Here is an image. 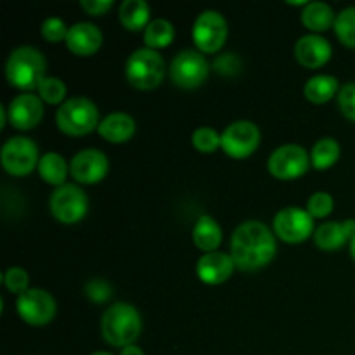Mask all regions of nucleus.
Masks as SVG:
<instances>
[{
    "instance_id": "19",
    "label": "nucleus",
    "mask_w": 355,
    "mask_h": 355,
    "mask_svg": "<svg viewBox=\"0 0 355 355\" xmlns=\"http://www.w3.org/2000/svg\"><path fill=\"white\" fill-rule=\"evenodd\" d=\"M66 47L76 55H92L103 45V33L99 28L92 23H76L69 26L68 37H66Z\"/></svg>"
},
{
    "instance_id": "32",
    "label": "nucleus",
    "mask_w": 355,
    "mask_h": 355,
    "mask_svg": "<svg viewBox=\"0 0 355 355\" xmlns=\"http://www.w3.org/2000/svg\"><path fill=\"white\" fill-rule=\"evenodd\" d=\"M68 30L69 28L66 26L64 21L59 19V17H47L40 26L42 37L47 42H51V44H58V42L66 40Z\"/></svg>"
},
{
    "instance_id": "38",
    "label": "nucleus",
    "mask_w": 355,
    "mask_h": 355,
    "mask_svg": "<svg viewBox=\"0 0 355 355\" xmlns=\"http://www.w3.org/2000/svg\"><path fill=\"white\" fill-rule=\"evenodd\" d=\"M120 355H144V352H142V349H139L137 345H128L125 347V349H121Z\"/></svg>"
},
{
    "instance_id": "12",
    "label": "nucleus",
    "mask_w": 355,
    "mask_h": 355,
    "mask_svg": "<svg viewBox=\"0 0 355 355\" xmlns=\"http://www.w3.org/2000/svg\"><path fill=\"white\" fill-rule=\"evenodd\" d=\"M16 309L19 318L31 326H45L55 318L58 304L49 291L31 288L17 297Z\"/></svg>"
},
{
    "instance_id": "7",
    "label": "nucleus",
    "mask_w": 355,
    "mask_h": 355,
    "mask_svg": "<svg viewBox=\"0 0 355 355\" xmlns=\"http://www.w3.org/2000/svg\"><path fill=\"white\" fill-rule=\"evenodd\" d=\"M227 21L218 10H203L193 26V40L205 54H215L227 40Z\"/></svg>"
},
{
    "instance_id": "41",
    "label": "nucleus",
    "mask_w": 355,
    "mask_h": 355,
    "mask_svg": "<svg viewBox=\"0 0 355 355\" xmlns=\"http://www.w3.org/2000/svg\"><path fill=\"white\" fill-rule=\"evenodd\" d=\"M92 355H113V354H110V352H96V354H92Z\"/></svg>"
},
{
    "instance_id": "10",
    "label": "nucleus",
    "mask_w": 355,
    "mask_h": 355,
    "mask_svg": "<svg viewBox=\"0 0 355 355\" xmlns=\"http://www.w3.org/2000/svg\"><path fill=\"white\" fill-rule=\"evenodd\" d=\"M2 166L7 173L16 177L28 175L38 168V149L31 139L28 137H12L3 144L2 148Z\"/></svg>"
},
{
    "instance_id": "21",
    "label": "nucleus",
    "mask_w": 355,
    "mask_h": 355,
    "mask_svg": "<svg viewBox=\"0 0 355 355\" xmlns=\"http://www.w3.org/2000/svg\"><path fill=\"white\" fill-rule=\"evenodd\" d=\"M193 241L201 252H215L222 243V227L214 217L203 215V217L198 218L196 225L193 229Z\"/></svg>"
},
{
    "instance_id": "17",
    "label": "nucleus",
    "mask_w": 355,
    "mask_h": 355,
    "mask_svg": "<svg viewBox=\"0 0 355 355\" xmlns=\"http://www.w3.org/2000/svg\"><path fill=\"white\" fill-rule=\"evenodd\" d=\"M331 44L324 37L315 33L304 35L302 38H298L297 45H295V55H297L298 62L311 69L324 66L331 59Z\"/></svg>"
},
{
    "instance_id": "6",
    "label": "nucleus",
    "mask_w": 355,
    "mask_h": 355,
    "mask_svg": "<svg viewBox=\"0 0 355 355\" xmlns=\"http://www.w3.org/2000/svg\"><path fill=\"white\" fill-rule=\"evenodd\" d=\"M49 208H51L52 217L61 224H76L87 215L89 200L78 186L64 184L61 187H55L49 201Z\"/></svg>"
},
{
    "instance_id": "4",
    "label": "nucleus",
    "mask_w": 355,
    "mask_h": 355,
    "mask_svg": "<svg viewBox=\"0 0 355 355\" xmlns=\"http://www.w3.org/2000/svg\"><path fill=\"white\" fill-rule=\"evenodd\" d=\"M55 123L66 135L80 137L99 127V110L87 97H71L64 101L55 113Z\"/></svg>"
},
{
    "instance_id": "14",
    "label": "nucleus",
    "mask_w": 355,
    "mask_h": 355,
    "mask_svg": "<svg viewBox=\"0 0 355 355\" xmlns=\"http://www.w3.org/2000/svg\"><path fill=\"white\" fill-rule=\"evenodd\" d=\"M110 162L99 149H83L73 156L69 173L80 184H97L107 175Z\"/></svg>"
},
{
    "instance_id": "18",
    "label": "nucleus",
    "mask_w": 355,
    "mask_h": 355,
    "mask_svg": "<svg viewBox=\"0 0 355 355\" xmlns=\"http://www.w3.org/2000/svg\"><path fill=\"white\" fill-rule=\"evenodd\" d=\"M355 236V218L343 222H326L319 225L314 232V241L319 250L336 252L350 243Z\"/></svg>"
},
{
    "instance_id": "23",
    "label": "nucleus",
    "mask_w": 355,
    "mask_h": 355,
    "mask_svg": "<svg viewBox=\"0 0 355 355\" xmlns=\"http://www.w3.org/2000/svg\"><path fill=\"white\" fill-rule=\"evenodd\" d=\"M340 92L338 80L331 75H315L305 83L304 94L311 103L324 104Z\"/></svg>"
},
{
    "instance_id": "9",
    "label": "nucleus",
    "mask_w": 355,
    "mask_h": 355,
    "mask_svg": "<svg viewBox=\"0 0 355 355\" xmlns=\"http://www.w3.org/2000/svg\"><path fill=\"white\" fill-rule=\"evenodd\" d=\"M274 234L284 243L298 245L314 234V218L307 210L298 207H286L279 210L272 222Z\"/></svg>"
},
{
    "instance_id": "39",
    "label": "nucleus",
    "mask_w": 355,
    "mask_h": 355,
    "mask_svg": "<svg viewBox=\"0 0 355 355\" xmlns=\"http://www.w3.org/2000/svg\"><path fill=\"white\" fill-rule=\"evenodd\" d=\"M7 120H9V116H7V110L3 106H0V128L6 127Z\"/></svg>"
},
{
    "instance_id": "24",
    "label": "nucleus",
    "mask_w": 355,
    "mask_h": 355,
    "mask_svg": "<svg viewBox=\"0 0 355 355\" xmlns=\"http://www.w3.org/2000/svg\"><path fill=\"white\" fill-rule=\"evenodd\" d=\"M149 14V6L144 0H123L120 6V23L130 31L146 30L151 23Z\"/></svg>"
},
{
    "instance_id": "1",
    "label": "nucleus",
    "mask_w": 355,
    "mask_h": 355,
    "mask_svg": "<svg viewBox=\"0 0 355 355\" xmlns=\"http://www.w3.org/2000/svg\"><path fill=\"white\" fill-rule=\"evenodd\" d=\"M277 252L276 236L259 220H246L231 238V257L241 270H259L269 266Z\"/></svg>"
},
{
    "instance_id": "25",
    "label": "nucleus",
    "mask_w": 355,
    "mask_h": 355,
    "mask_svg": "<svg viewBox=\"0 0 355 355\" xmlns=\"http://www.w3.org/2000/svg\"><path fill=\"white\" fill-rule=\"evenodd\" d=\"M68 163L58 153H45L38 163V173L42 179L47 184L55 187H61L66 184V177H68Z\"/></svg>"
},
{
    "instance_id": "26",
    "label": "nucleus",
    "mask_w": 355,
    "mask_h": 355,
    "mask_svg": "<svg viewBox=\"0 0 355 355\" xmlns=\"http://www.w3.org/2000/svg\"><path fill=\"white\" fill-rule=\"evenodd\" d=\"M173 38H175V28H173V24L170 21L163 19V17L153 19L144 30L146 47L153 49V51L168 47L173 42Z\"/></svg>"
},
{
    "instance_id": "22",
    "label": "nucleus",
    "mask_w": 355,
    "mask_h": 355,
    "mask_svg": "<svg viewBox=\"0 0 355 355\" xmlns=\"http://www.w3.org/2000/svg\"><path fill=\"white\" fill-rule=\"evenodd\" d=\"M302 23L311 31H326L331 26H335L336 16L333 12L331 6L324 2H311L307 7H304V12L300 16Z\"/></svg>"
},
{
    "instance_id": "2",
    "label": "nucleus",
    "mask_w": 355,
    "mask_h": 355,
    "mask_svg": "<svg viewBox=\"0 0 355 355\" xmlns=\"http://www.w3.org/2000/svg\"><path fill=\"white\" fill-rule=\"evenodd\" d=\"M47 61L38 49L23 45L10 52L6 62L7 82L19 90L38 89L42 80L45 78Z\"/></svg>"
},
{
    "instance_id": "13",
    "label": "nucleus",
    "mask_w": 355,
    "mask_h": 355,
    "mask_svg": "<svg viewBox=\"0 0 355 355\" xmlns=\"http://www.w3.org/2000/svg\"><path fill=\"white\" fill-rule=\"evenodd\" d=\"M260 144V130L253 121L239 120L229 125L222 134L220 148L234 159H245L257 151Z\"/></svg>"
},
{
    "instance_id": "20",
    "label": "nucleus",
    "mask_w": 355,
    "mask_h": 355,
    "mask_svg": "<svg viewBox=\"0 0 355 355\" xmlns=\"http://www.w3.org/2000/svg\"><path fill=\"white\" fill-rule=\"evenodd\" d=\"M97 132L104 141L121 144L134 137L135 120L127 113H111L104 120H101Z\"/></svg>"
},
{
    "instance_id": "37",
    "label": "nucleus",
    "mask_w": 355,
    "mask_h": 355,
    "mask_svg": "<svg viewBox=\"0 0 355 355\" xmlns=\"http://www.w3.org/2000/svg\"><path fill=\"white\" fill-rule=\"evenodd\" d=\"M80 7L90 16H103L113 7V0H82Z\"/></svg>"
},
{
    "instance_id": "28",
    "label": "nucleus",
    "mask_w": 355,
    "mask_h": 355,
    "mask_svg": "<svg viewBox=\"0 0 355 355\" xmlns=\"http://www.w3.org/2000/svg\"><path fill=\"white\" fill-rule=\"evenodd\" d=\"M335 33L347 47L355 49V7H347L336 16Z\"/></svg>"
},
{
    "instance_id": "3",
    "label": "nucleus",
    "mask_w": 355,
    "mask_h": 355,
    "mask_svg": "<svg viewBox=\"0 0 355 355\" xmlns=\"http://www.w3.org/2000/svg\"><path fill=\"white\" fill-rule=\"evenodd\" d=\"M101 331L110 345L121 347V349L134 345L142 331L141 314L130 304L111 305L103 315Z\"/></svg>"
},
{
    "instance_id": "33",
    "label": "nucleus",
    "mask_w": 355,
    "mask_h": 355,
    "mask_svg": "<svg viewBox=\"0 0 355 355\" xmlns=\"http://www.w3.org/2000/svg\"><path fill=\"white\" fill-rule=\"evenodd\" d=\"M3 284H6V288L9 291H12V293H24V291H28L30 288H28V284H30V276H28V272L24 269H21V267H10V269H7V272L3 274Z\"/></svg>"
},
{
    "instance_id": "16",
    "label": "nucleus",
    "mask_w": 355,
    "mask_h": 355,
    "mask_svg": "<svg viewBox=\"0 0 355 355\" xmlns=\"http://www.w3.org/2000/svg\"><path fill=\"white\" fill-rule=\"evenodd\" d=\"M234 260L231 253L224 252H211L205 253L196 263V274L205 284L217 286V284L225 283L234 272Z\"/></svg>"
},
{
    "instance_id": "30",
    "label": "nucleus",
    "mask_w": 355,
    "mask_h": 355,
    "mask_svg": "<svg viewBox=\"0 0 355 355\" xmlns=\"http://www.w3.org/2000/svg\"><path fill=\"white\" fill-rule=\"evenodd\" d=\"M220 142L222 135H218L210 127H201L198 130H194L193 134V146L200 153H205V155H210V153L217 151L220 148Z\"/></svg>"
},
{
    "instance_id": "35",
    "label": "nucleus",
    "mask_w": 355,
    "mask_h": 355,
    "mask_svg": "<svg viewBox=\"0 0 355 355\" xmlns=\"http://www.w3.org/2000/svg\"><path fill=\"white\" fill-rule=\"evenodd\" d=\"M85 295L94 302V304H104V302L110 300V297L113 295V288L110 283H106L104 279H90L85 284Z\"/></svg>"
},
{
    "instance_id": "31",
    "label": "nucleus",
    "mask_w": 355,
    "mask_h": 355,
    "mask_svg": "<svg viewBox=\"0 0 355 355\" xmlns=\"http://www.w3.org/2000/svg\"><path fill=\"white\" fill-rule=\"evenodd\" d=\"M333 208H335V200L328 193H315L307 201V211L311 214L312 218L328 217Z\"/></svg>"
},
{
    "instance_id": "40",
    "label": "nucleus",
    "mask_w": 355,
    "mask_h": 355,
    "mask_svg": "<svg viewBox=\"0 0 355 355\" xmlns=\"http://www.w3.org/2000/svg\"><path fill=\"white\" fill-rule=\"evenodd\" d=\"M350 255H352V259H354V262H355V236H354L352 241H350Z\"/></svg>"
},
{
    "instance_id": "29",
    "label": "nucleus",
    "mask_w": 355,
    "mask_h": 355,
    "mask_svg": "<svg viewBox=\"0 0 355 355\" xmlns=\"http://www.w3.org/2000/svg\"><path fill=\"white\" fill-rule=\"evenodd\" d=\"M38 97L47 104H59L66 97V85L62 80L54 76H45L38 85Z\"/></svg>"
},
{
    "instance_id": "27",
    "label": "nucleus",
    "mask_w": 355,
    "mask_h": 355,
    "mask_svg": "<svg viewBox=\"0 0 355 355\" xmlns=\"http://www.w3.org/2000/svg\"><path fill=\"white\" fill-rule=\"evenodd\" d=\"M340 144L331 137L319 139L311 151V163L315 170H328L338 162Z\"/></svg>"
},
{
    "instance_id": "5",
    "label": "nucleus",
    "mask_w": 355,
    "mask_h": 355,
    "mask_svg": "<svg viewBox=\"0 0 355 355\" xmlns=\"http://www.w3.org/2000/svg\"><path fill=\"white\" fill-rule=\"evenodd\" d=\"M165 61L153 49H137L132 52L125 64V76L128 83L139 90H153L165 78Z\"/></svg>"
},
{
    "instance_id": "8",
    "label": "nucleus",
    "mask_w": 355,
    "mask_h": 355,
    "mask_svg": "<svg viewBox=\"0 0 355 355\" xmlns=\"http://www.w3.org/2000/svg\"><path fill=\"white\" fill-rule=\"evenodd\" d=\"M210 73V64L201 52L182 51L170 64V78L180 89H198Z\"/></svg>"
},
{
    "instance_id": "15",
    "label": "nucleus",
    "mask_w": 355,
    "mask_h": 355,
    "mask_svg": "<svg viewBox=\"0 0 355 355\" xmlns=\"http://www.w3.org/2000/svg\"><path fill=\"white\" fill-rule=\"evenodd\" d=\"M9 123L17 130H31L44 118V101L35 94H21L7 107Z\"/></svg>"
},
{
    "instance_id": "34",
    "label": "nucleus",
    "mask_w": 355,
    "mask_h": 355,
    "mask_svg": "<svg viewBox=\"0 0 355 355\" xmlns=\"http://www.w3.org/2000/svg\"><path fill=\"white\" fill-rule=\"evenodd\" d=\"M338 106L347 120L355 121V82H349L340 89Z\"/></svg>"
},
{
    "instance_id": "36",
    "label": "nucleus",
    "mask_w": 355,
    "mask_h": 355,
    "mask_svg": "<svg viewBox=\"0 0 355 355\" xmlns=\"http://www.w3.org/2000/svg\"><path fill=\"white\" fill-rule=\"evenodd\" d=\"M214 68L217 69L220 75H234L241 69V61L238 55L234 54H224L222 58H217L214 62Z\"/></svg>"
},
{
    "instance_id": "11",
    "label": "nucleus",
    "mask_w": 355,
    "mask_h": 355,
    "mask_svg": "<svg viewBox=\"0 0 355 355\" xmlns=\"http://www.w3.org/2000/svg\"><path fill=\"white\" fill-rule=\"evenodd\" d=\"M270 175L279 180H295L307 173L311 166L309 153L298 144H284L281 148L274 149L269 162Z\"/></svg>"
}]
</instances>
